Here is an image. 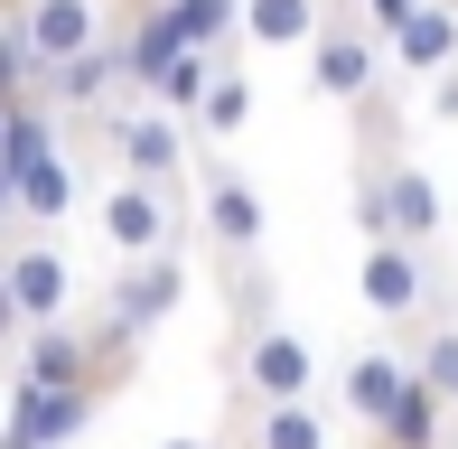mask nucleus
Segmentation results:
<instances>
[{
    "label": "nucleus",
    "instance_id": "obj_1",
    "mask_svg": "<svg viewBox=\"0 0 458 449\" xmlns=\"http://www.w3.org/2000/svg\"><path fill=\"white\" fill-rule=\"evenodd\" d=\"M225 375H234V412L253 402H309L318 394V356L309 337L272 318V272H234V337H225Z\"/></svg>",
    "mask_w": 458,
    "mask_h": 449
},
{
    "label": "nucleus",
    "instance_id": "obj_2",
    "mask_svg": "<svg viewBox=\"0 0 458 449\" xmlns=\"http://www.w3.org/2000/svg\"><path fill=\"white\" fill-rule=\"evenodd\" d=\"M85 131H94V150H113L122 178H159V188H187V178H197V122H178L169 104H150V94H122Z\"/></svg>",
    "mask_w": 458,
    "mask_h": 449
},
{
    "label": "nucleus",
    "instance_id": "obj_3",
    "mask_svg": "<svg viewBox=\"0 0 458 449\" xmlns=\"http://www.w3.org/2000/svg\"><path fill=\"white\" fill-rule=\"evenodd\" d=\"M356 300L384 318V328H421V318L449 300V262L421 253V243H403V234H365L356 243Z\"/></svg>",
    "mask_w": 458,
    "mask_h": 449
},
{
    "label": "nucleus",
    "instance_id": "obj_4",
    "mask_svg": "<svg viewBox=\"0 0 458 449\" xmlns=\"http://www.w3.org/2000/svg\"><path fill=\"white\" fill-rule=\"evenodd\" d=\"M262 224H272L262 188L225 159V140H206L197 150V234H206V253H216V272H253L262 262Z\"/></svg>",
    "mask_w": 458,
    "mask_h": 449
},
{
    "label": "nucleus",
    "instance_id": "obj_5",
    "mask_svg": "<svg viewBox=\"0 0 458 449\" xmlns=\"http://www.w3.org/2000/svg\"><path fill=\"white\" fill-rule=\"evenodd\" d=\"M384 66H393V38L374 29L356 0H337V10H327V29H318V47H309V85H318L327 104L356 113L365 94H384Z\"/></svg>",
    "mask_w": 458,
    "mask_h": 449
},
{
    "label": "nucleus",
    "instance_id": "obj_6",
    "mask_svg": "<svg viewBox=\"0 0 458 449\" xmlns=\"http://www.w3.org/2000/svg\"><path fill=\"white\" fill-rule=\"evenodd\" d=\"M94 224L113 253H169V243H187V216H178V188H159V178H122L94 197Z\"/></svg>",
    "mask_w": 458,
    "mask_h": 449
},
{
    "label": "nucleus",
    "instance_id": "obj_7",
    "mask_svg": "<svg viewBox=\"0 0 458 449\" xmlns=\"http://www.w3.org/2000/svg\"><path fill=\"white\" fill-rule=\"evenodd\" d=\"M0 272H10V291H19V309H29V328L75 309V262H66V243H56L47 224H19V234H0Z\"/></svg>",
    "mask_w": 458,
    "mask_h": 449
},
{
    "label": "nucleus",
    "instance_id": "obj_8",
    "mask_svg": "<svg viewBox=\"0 0 458 449\" xmlns=\"http://www.w3.org/2000/svg\"><path fill=\"white\" fill-rule=\"evenodd\" d=\"M411 384H421L411 346H356V356H346V375H337V412L374 440L393 412H403V394H411Z\"/></svg>",
    "mask_w": 458,
    "mask_h": 449
},
{
    "label": "nucleus",
    "instance_id": "obj_9",
    "mask_svg": "<svg viewBox=\"0 0 458 449\" xmlns=\"http://www.w3.org/2000/svg\"><path fill=\"white\" fill-rule=\"evenodd\" d=\"M178 300H187V243H169V253H122V272H113V291H103V309H113L131 337H150Z\"/></svg>",
    "mask_w": 458,
    "mask_h": 449
},
{
    "label": "nucleus",
    "instance_id": "obj_10",
    "mask_svg": "<svg viewBox=\"0 0 458 449\" xmlns=\"http://www.w3.org/2000/svg\"><path fill=\"white\" fill-rule=\"evenodd\" d=\"M19 29H29L38 75H56V66H75V56H94L103 38H113V0H29Z\"/></svg>",
    "mask_w": 458,
    "mask_h": 449
},
{
    "label": "nucleus",
    "instance_id": "obj_11",
    "mask_svg": "<svg viewBox=\"0 0 458 449\" xmlns=\"http://www.w3.org/2000/svg\"><path fill=\"white\" fill-rule=\"evenodd\" d=\"M458 66V0H421L393 29V75H449Z\"/></svg>",
    "mask_w": 458,
    "mask_h": 449
},
{
    "label": "nucleus",
    "instance_id": "obj_12",
    "mask_svg": "<svg viewBox=\"0 0 458 449\" xmlns=\"http://www.w3.org/2000/svg\"><path fill=\"white\" fill-rule=\"evenodd\" d=\"M327 10L337 0H243V38L253 47H272V56H290V47H318V29H327Z\"/></svg>",
    "mask_w": 458,
    "mask_h": 449
},
{
    "label": "nucleus",
    "instance_id": "obj_13",
    "mask_svg": "<svg viewBox=\"0 0 458 449\" xmlns=\"http://www.w3.org/2000/svg\"><path fill=\"white\" fill-rule=\"evenodd\" d=\"M75 197H85V169H75L66 140H56L47 159H29V169H19V216H29V224H66Z\"/></svg>",
    "mask_w": 458,
    "mask_h": 449
},
{
    "label": "nucleus",
    "instance_id": "obj_14",
    "mask_svg": "<svg viewBox=\"0 0 458 449\" xmlns=\"http://www.w3.org/2000/svg\"><path fill=\"white\" fill-rule=\"evenodd\" d=\"M243 449H327V412L318 402H253V412H234Z\"/></svg>",
    "mask_w": 458,
    "mask_h": 449
},
{
    "label": "nucleus",
    "instance_id": "obj_15",
    "mask_svg": "<svg viewBox=\"0 0 458 449\" xmlns=\"http://www.w3.org/2000/svg\"><path fill=\"white\" fill-rule=\"evenodd\" d=\"M403 337H411V365H421V384L458 412V309L440 300V309H430L421 328H403Z\"/></svg>",
    "mask_w": 458,
    "mask_h": 449
},
{
    "label": "nucleus",
    "instance_id": "obj_16",
    "mask_svg": "<svg viewBox=\"0 0 458 449\" xmlns=\"http://www.w3.org/2000/svg\"><path fill=\"white\" fill-rule=\"evenodd\" d=\"M169 10H178L187 47L225 56V66H234V47H253V38H243V0H169Z\"/></svg>",
    "mask_w": 458,
    "mask_h": 449
},
{
    "label": "nucleus",
    "instance_id": "obj_17",
    "mask_svg": "<svg viewBox=\"0 0 458 449\" xmlns=\"http://www.w3.org/2000/svg\"><path fill=\"white\" fill-rule=\"evenodd\" d=\"M243 122H253V75L225 66V75H216V94H206V113H197V140H234Z\"/></svg>",
    "mask_w": 458,
    "mask_h": 449
},
{
    "label": "nucleus",
    "instance_id": "obj_18",
    "mask_svg": "<svg viewBox=\"0 0 458 449\" xmlns=\"http://www.w3.org/2000/svg\"><path fill=\"white\" fill-rule=\"evenodd\" d=\"M29 346V309H19V291H10V272H0V365Z\"/></svg>",
    "mask_w": 458,
    "mask_h": 449
},
{
    "label": "nucleus",
    "instance_id": "obj_19",
    "mask_svg": "<svg viewBox=\"0 0 458 449\" xmlns=\"http://www.w3.org/2000/svg\"><path fill=\"white\" fill-rule=\"evenodd\" d=\"M430 122H449V131H458V66L430 75Z\"/></svg>",
    "mask_w": 458,
    "mask_h": 449
},
{
    "label": "nucleus",
    "instance_id": "obj_20",
    "mask_svg": "<svg viewBox=\"0 0 458 449\" xmlns=\"http://www.w3.org/2000/svg\"><path fill=\"white\" fill-rule=\"evenodd\" d=\"M356 10H365L374 29H384V38H393V29H403V19H411V10H421V0H356Z\"/></svg>",
    "mask_w": 458,
    "mask_h": 449
},
{
    "label": "nucleus",
    "instance_id": "obj_21",
    "mask_svg": "<svg viewBox=\"0 0 458 449\" xmlns=\"http://www.w3.org/2000/svg\"><path fill=\"white\" fill-rule=\"evenodd\" d=\"M19 224H29V216H19V169L0 159V234H19Z\"/></svg>",
    "mask_w": 458,
    "mask_h": 449
},
{
    "label": "nucleus",
    "instance_id": "obj_22",
    "mask_svg": "<svg viewBox=\"0 0 458 449\" xmlns=\"http://www.w3.org/2000/svg\"><path fill=\"white\" fill-rule=\"evenodd\" d=\"M159 449H206V440H159Z\"/></svg>",
    "mask_w": 458,
    "mask_h": 449
},
{
    "label": "nucleus",
    "instance_id": "obj_23",
    "mask_svg": "<svg viewBox=\"0 0 458 449\" xmlns=\"http://www.w3.org/2000/svg\"><path fill=\"white\" fill-rule=\"evenodd\" d=\"M0 10H10V19H19V10H29V0H0Z\"/></svg>",
    "mask_w": 458,
    "mask_h": 449
},
{
    "label": "nucleus",
    "instance_id": "obj_24",
    "mask_svg": "<svg viewBox=\"0 0 458 449\" xmlns=\"http://www.w3.org/2000/svg\"><path fill=\"white\" fill-rule=\"evenodd\" d=\"M0 131H10V113H0Z\"/></svg>",
    "mask_w": 458,
    "mask_h": 449
}]
</instances>
